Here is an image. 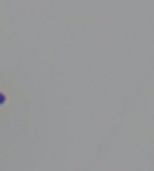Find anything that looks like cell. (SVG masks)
I'll use <instances>...</instances> for the list:
<instances>
[{
	"label": "cell",
	"mask_w": 154,
	"mask_h": 171,
	"mask_svg": "<svg viewBox=\"0 0 154 171\" xmlns=\"http://www.w3.org/2000/svg\"><path fill=\"white\" fill-rule=\"evenodd\" d=\"M26 101V88L19 77L7 66L0 64V124L14 118Z\"/></svg>",
	"instance_id": "cell-1"
},
{
	"label": "cell",
	"mask_w": 154,
	"mask_h": 171,
	"mask_svg": "<svg viewBox=\"0 0 154 171\" xmlns=\"http://www.w3.org/2000/svg\"><path fill=\"white\" fill-rule=\"evenodd\" d=\"M6 32V7L5 3L0 2V37Z\"/></svg>",
	"instance_id": "cell-2"
}]
</instances>
